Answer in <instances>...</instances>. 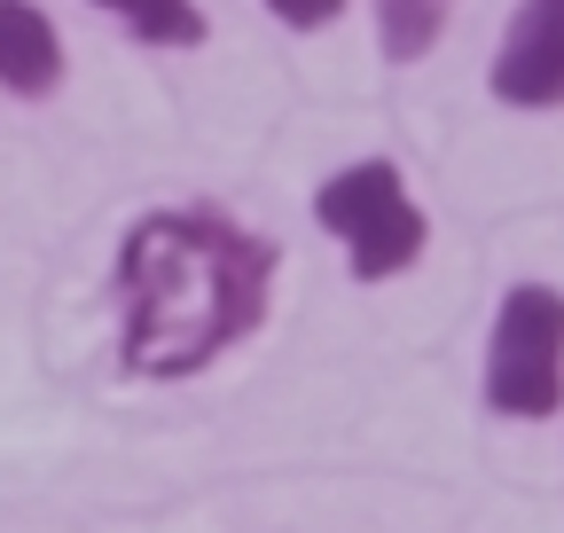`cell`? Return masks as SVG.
<instances>
[{
  "label": "cell",
  "mask_w": 564,
  "mask_h": 533,
  "mask_svg": "<svg viewBox=\"0 0 564 533\" xmlns=\"http://www.w3.org/2000/svg\"><path fill=\"white\" fill-rule=\"evenodd\" d=\"M282 251L212 205L141 213L110 259L118 361L141 384H181L228 361L274 306Z\"/></svg>",
  "instance_id": "1"
},
{
  "label": "cell",
  "mask_w": 564,
  "mask_h": 533,
  "mask_svg": "<svg viewBox=\"0 0 564 533\" xmlns=\"http://www.w3.org/2000/svg\"><path fill=\"white\" fill-rule=\"evenodd\" d=\"M314 220L337 236L352 283H400L432 243V213L415 205V188L392 157H352L314 188Z\"/></svg>",
  "instance_id": "2"
},
{
  "label": "cell",
  "mask_w": 564,
  "mask_h": 533,
  "mask_svg": "<svg viewBox=\"0 0 564 533\" xmlns=\"http://www.w3.org/2000/svg\"><path fill=\"white\" fill-rule=\"evenodd\" d=\"M478 392L494 416L541 424L564 409V291L556 283H510L486 329Z\"/></svg>",
  "instance_id": "3"
},
{
  "label": "cell",
  "mask_w": 564,
  "mask_h": 533,
  "mask_svg": "<svg viewBox=\"0 0 564 533\" xmlns=\"http://www.w3.org/2000/svg\"><path fill=\"white\" fill-rule=\"evenodd\" d=\"M486 95L510 110H564V0H518L486 63Z\"/></svg>",
  "instance_id": "4"
},
{
  "label": "cell",
  "mask_w": 564,
  "mask_h": 533,
  "mask_svg": "<svg viewBox=\"0 0 564 533\" xmlns=\"http://www.w3.org/2000/svg\"><path fill=\"white\" fill-rule=\"evenodd\" d=\"M63 87V32L32 0H0V95H55Z\"/></svg>",
  "instance_id": "5"
},
{
  "label": "cell",
  "mask_w": 564,
  "mask_h": 533,
  "mask_svg": "<svg viewBox=\"0 0 564 533\" xmlns=\"http://www.w3.org/2000/svg\"><path fill=\"white\" fill-rule=\"evenodd\" d=\"M87 9L118 17L141 47H204V32H212L196 0H87Z\"/></svg>",
  "instance_id": "6"
},
{
  "label": "cell",
  "mask_w": 564,
  "mask_h": 533,
  "mask_svg": "<svg viewBox=\"0 0 564 533\" xmlns=\"http://www.w3.org/2000/svg\"><path fill=\"white\" fill-rule=\"evenodd\" d=\"M447 17H455V0H377V40L392 63H423L440 47Z\"/></svg>",
  "instance_id": "7"
},
{
  "label": "cell",
  "mask_w": 564,
  "mask_h": 533,
  "mask_svg": "<svg viewBox=\"0 0 564 533\" xmlns=\"http://www.w3.org/2000/svg\"><path fill=\"white\" fill-rule=\"evenodd\" d=\"M259 9H267L274 24H291V32H329V24L345 17V0H259Z\"/></svg>",
  "instance_id": "8"
}]
</instances>
